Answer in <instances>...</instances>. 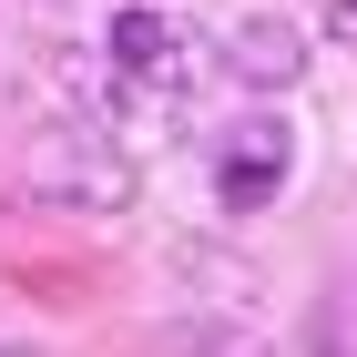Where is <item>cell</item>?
I'll use <instances>...</instances> for the list:
<instances>
[{
    "label": "cell",
    "mask_w": 357,
    "mask_h": 357,
    "mask_svg": "<svg viewBox=\"0 0 357 357\" xmlns=\"http://www.w3.org/2000/svg\"><path fill=\"white\" fill-rule=\"evenodd\" d=\"M102 52H112V72H133V82H184V31H174L164 10H123Z\"/></svg>",
    "instance_id": "5"
},
{
    "label": "cell",
    "mask_w": 357,
    "mask_h": 357,
    "mask_svg": "<svg viewBox=\"0 0 357 357\" xmlns=\"http://www.w3.org/2000/svg\"><path fill=\"white\" fill-rule=\"evenodd\" d=\"M225 72H235L245 92H286V82H306V31H296V21H235Z\"/></svg>",
    "instance_id": "4"
},
{
    "label": "cell",
    "mask_w": 357,
    "mask_h": 357,
    "mask_svg": "<svg viewBox=\"0 0 357 357\" xmlns=\"http://www.w3.org/2000/svg\"><path fill=\"white\" fill-rule=\"evenodd\" d=\"M286 174H296V123H275V112H245V123L215 143V194L235 204V215L275 204V194H286Z\"/></svg>",
    "instance_id": "2"
},
{
    "label": "cell",
    "mask_w": 357,
    "mask_h": 357,
    "mask_svg": "<svg viewBox=\"0 0 357 357\" xmlns=\"http://www.w3.org/2000/svg\"><path fill=\"white\" fill-rule=\"evenodd\" d=\"M164 275L184 286V296H204V306L225 317V327H245V317H255V296H266V275H255L245 255H225V245H194V235L164 255Z\"/></svg>",
    "instance_id": "3"
},
{
    "label": "cell",
    "mask_w": 357,
    "mask_h": 357,
    "mask_svg": "<svg viewBox=\"0 0 357 357\" xmlns=\"http://www.w3.org/2000/svg\"><path fill=\"white\" fill-rule=\"evenodd\" d=\"M21 184L41 204H72V215H123L133 204V153L92 123V112H61L21 143Z\"/></svg>",
    "instance_id": "1"
}]
</instances>
